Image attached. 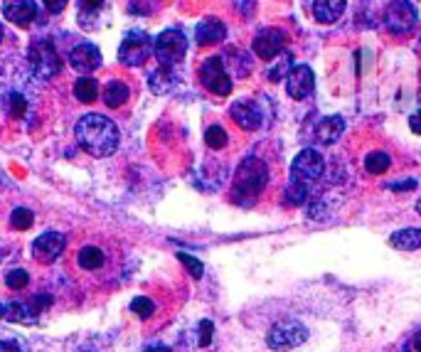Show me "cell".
Masks as SVG:
<instances>
[{"instance_id":"1","label":"cell","mask_w":421,"mask_h":352,"mask_svg":"<svg viewBox=\"0 0 421 352\" xmlns=\"http://www.w3.org/2000/svg\"><path fill=\"white\" fill-rule=\"evenodd\" d=\"M77 143L82 150H87L94 158H106L118 148V128L111 119L102 114H87L77 121Z\"/></svg>"},{"instance_id":"2","label":"cell","mask_w":421,"mask_h":352,"mask_svg":"<svg viewBox=\"0 0 421 352\" xmlns=\"http://www.w3.org/2000/svg\"><path fill=\"white\" fill-rule=\"evenodd\" d=\"M269 183V168L264 160L259 158H247L237 170V178H234V188H232V200L237 205H254L257 198L262 195V190Z\"/></svg>"},{"instance_id":"3","label":"cell","mask_w":421,"mask_h":352,"mask_svg":"<svg viewBox=\"0 0 421 352\" xmlns=\"http://www.w3.org/2000/svg\"><path fill=\"white\" fill-rule=\"evenodd\" d=\"M325 173V158L315 148H303L291 165V185L310 190Z\"/></svg>"},{"instance_id":"4","label":"cell","mask_w":421,"mask_h":352,"mask_svg":"<svg viewBox=\"0 0 421 352\" xmlns=\"http://www.w3.org/2000/svg\"><path fill=\"white\" fill-rule=\"evenodd\" d=\"M30 64H32V72L42 79H52L62 72V59L49 40H37L30 44Z\"/></svg>"},{"instance_id":"5","label":"cell","mask_w":421,"mask_h":352,"mask_svg":"<svg viewBox=\"0 0 421 352\" xmlns=\"http://www.w3.org/2000/svg\"><path fill=\"white\" fill-rule=\"evenodd\" d=\"M153 52L163 67H173L188 52V40H185V35L180 30H165V32H160L153 40Z\"/></svg>"},{"instance_id":"6","label":"cell","mask_w":421,"mask_h":352,"mask_svg":"<svg viewBox=\"0 0 421 352\" xmlns=\"http://www.w3.org/2000/svg\"><path fill=\"white\" fill-rule=\"evenodd\" d=\"M305 338H308V330L303 328V323H298V320L293 318H286V320H279V323L269 330L267 343L271 350H293L298 348L300 343H305Z\"/></svg>"},{"instance_id":"7","label":"cell","mask_w":421,"mask_h":352,"mask_svg":"<svg viewBox=\"0 0 421 352\" xmlns=\"http://www.w3.org/2000/svg\"><path fill=\"white\" fill-rule=\"evenodd\" d=\"M417 8L409 0H392L384 10V25L392 35H409L417 28Z\"/></svg>"},{"instance_id":"8","label":"cell","mask_w":421,"mask_h":352,"mask_svg":"<svg viewBox=\"0 0 421 352\" xmlns=\"http://www.w3.org/2000/svg\"><path fill=\"white\" fill-rule=\"evenodd\" d=\"M200 82L205 89L217 97H229L232 94V79H229L227 69H224L222 57H207L205 64L200 67Z\"/></svg>"},{"instance_id":"9","label":"cell","mask_w":421,"mask_h":352,"mask_svg":"<svg viewBox=\"0 0 421 352\" xmlns=\"http://www.w3.org/2000/svg\"><path fill=\"white\" fill-rule=\"evenodd\" d=\"M150 54H153V40L145 32L126 35L121 47H118V59H121L123 67H140Z\"/></svg>"},{"instance_id":"10","label":"cell","mask_w":421,"mask_h":352,"mask_svg":"<svg viewBox=\"0 0 421 352\" xmlns=\"http://www.w3.org/2000/svg\"><path fill=\"white\" fill-rule=\"evenodd\" d=\"M313 89H315L313 69L308 64H295L288 72V77H286V92H288V97L295 99V102H303V99H308L313 94Z\"/></svg>"},{"instance_id":"11","label":"cell","mask_w":421,"mask_h":352,"mask_svg":"<svg viewBox=\"0 0 421 352\" xmlns=\"http://www.w3.org/2000/svg\"><path fill=\"white\" fill-rule=\"evenodd\" d=\"M254 54L259 59H274L286 47V32L279 28H264L254 35Z\"/></svg>"},{"instance_id":"12","label":"cell","mask_w":421,"mask_h":352,"mask_svg":"<svg viewBox=\"0 0 421 352\" xmlns=\"http://www.w3.org/2000/svg\"><path fill=\"white\" fill-rule=\"evenodd\" d=\"M64 246H67L64 234L44 232L42 236H37V239H35L32 254H35V259L42 261V264H52V261H57V256H62Z\"/></svg>"},{"instance_id":"13","label":"cell","mask_w":421,"mask_h":352,"mask_svg":"<svg viewBox=\"0 0 421 352\" xmlns=\"http://www.w3.org/2000/svg\"><path fill=\"white\" fill-rule=\"evenodd\" d=\"M69 64H72L77 72L82 74H92L94 69L102 67V52H99L94 44L84 42V44H77V47L69 52Z\"/></svg>"},{"instance_id":"14","label":"cell","mask_w":421,"mask_h":352,"mask_svg":"<svg viewBox=\"0 0 421 352\" xmlns=\"http://www.w3.org/2000/svg\"><path fill=\"white\" fill-rule=\"evenodd\" d=\"M229 116H232L234 123L244 131H257V128H262V123H264L262 109H259L254 102H247V99L234 104V107L229 109Z\"/></svg>"},{"instance_id":"15","label":"cell","mask_w":421,"mask_h":352,"mask_svg":"<svg viewBox=\"0 0 421 352\" xmlns=\"http://www.w3.org/2000/svg\"><path fill=\"white\" fill-rule=\"evenodd\" d=\"M3 15L10 23L20 25V28H28L35 20V15H37V5H35V0H5Z\"/></svg>"},{"instance_id":"16","label":"cell","mask_w":421,"mask_h":352,"mask_svg":"<svg viewBox=\"0 0 421 352\" xmlns=\"http://www.w3.org/2000/svg\"><path fill=\"white\" fill-rule=\"evenodd\" d=\"M227 37V28H224V23L219 18H205L202 23L195 28V40H197V44H217L222 42V40Z\"/></svg>"},{"instance_id":"17","label":"cell","mask_w":421,"mask_h":352,"mask_svg":"<svg viewBox=\"0 0 421 352\" xmlns=\"http://www.w3.org/2000/svg\"><path fill=\"white\" fill-rule=\"evenodd\" d=\"M345 5L348 0H313V18L318 23L330 25L345 13Z\"/></svg>"},{"instance_id":"18","label":"cell","mask_w":421,"mask_h":352,"mask_svg":"<svg viewBox=\"0 0 421 352\" xmlns=\"http://www.w3.org/2000/svg\"><path fill=\"white\" fill-rule=\"evenodd\" d=\"M343 131H345V121L343 119H340V116H328V119H323L318 123V128H315V138H318L323 145H333L335 140L343 135Z\"/></svg>"},{"instance_id":"19","label":"cell","mask_w":421,"mask_h":352,"mask_svg":"<svg viewBox=\"0 0 421 352\" xmlns=\"http://www.w3.org/2000/svg\"><path fill=\"white\" fill-rule=\"evenodd\" d=\"M389 244L399 251H417L421 249V229L419 227H407V229H399L389 236Z\"/></svg>"},{"instance_id":"20","label":"cell","mask_w":421,"mask_h":352,"mask_svg":"<svg viewBox=\"0 0 421 352\" xmlns=\"http://www.w3.org/2000/svg\"><path fill=\"white\" fill-rule=\"evenodd\" d=\"M37 308L32 305H25V303H10L5 308V318L13 320V323H23V325H35L37 323Z\"/></svg>"},{"instance_id":"21","label":"cell","mask_w":421,"mask_h":352,"mask_svg":"<svg viewBox=\"0 0 421 352\" xmlns=\"http://www.w3.org/2000/svg\"><path fill=\"white\" fill-rule=\"evenodd\" d=\"M128 97H131V89H128L123 82H111L106 89H104V102H106V107H111V109L123 107V104L128 102Z\"/></svg>"},{"instance_id":"22","label":"cell","mask_w":421,"mask_h":352,"mask_svg":"<svg viewBox=\"0 0 421 352\" xmlns=\"http://www.w3.org/2000/svg\"><path fill=\"white\" fill-rule=\"evenodd\" d=\"M175 72L170 67H163L160 64V69L158 72H153L150 74V89H153L155 94H165V92H170V89L175 87Z\"/></svg>"},{"instance_id":"23","label":"cell","mask_w":421,"mask_h":352,"mask_svg":"<svg viewBox=\"0 0 421 352\" xmlns=\"http://www.w3.org/2000/svg\"><path fill=\"white\" fill-rule=\"evenodd\" d=\"M77 261H79V266H82V269L97 271V269H102V266H104V251L99 249V246H84V249L79 251Z\"/></svg>"},{"instance_id":"24","label":"cell","mask_w":421,"mask_h":352,"mask_svg":"<svg viewBox=\"0 0 421 352\" xmlns=\"http://www.w3.org/2000/svg\"><path fill=\"white\" fill-rule=\"evenodd\" d=\"M389 165H392V158H389L384 150H372V153L365 158V170H367L370 175H382L389 170Z\"/></svg>"},{"instance_id":"25","label":"cell","mask_w":421,"mask_h":352,"mask_svg":"<svg viewBox=\"0 0 421 352\" xmlns=\"http://www.w3.org/2000/svg\"><path fill=\"white\" fill-rule=\"evenodd\" d=\"M74 97H77L82 104H92V102H97V97H99V87H97V82H94L92 77L77 79V84H74Z\"/></svg>"},{"instance_id":"26","label":"cell","mask_w":421,"mask_h":352,"mask_svg":"<svg viewBox=\"0 0 421 352\" xmlns=\"http://www.w3.org/2000/svg\"><path fill=\"white\" fill-rule=\"evenodd\" d=\"M227 138L229 135L222 126H209V128L205 131V143H207L212 150H222L224 145H227Z\"/></svg>"},{"instance_id":"27","label":"cell","mask_w":421,"mask_h":352,"mask_svg":"<svg viewBox=\"0 0 421 352\" xmlns=\"http://www.w3.org/2000/svg\"><path fill=\"white\" fill-rule=\"evenodd\" d=\"M10 224H13V229L25 232V229L32 227V212H30L28 207H18L13 214H10Z\"/></svg>"},{"instance_id":"28","label":"cell","mask_w":421,"mask_h":352,"mask_svg":"<svg viewBox=\"0 0 421 352\" xmlns=\"http://www.w3.org/2000/svg\"><path fill=\"white\" fill-rule=\"evenodd\" d=\"M178 259H180V264H183L185 269L190 271V276H193V279H202V274H205V266H202V261H200V259H195L193 254H185V251H180V254H178Z\"/></svg>"},{"instance_id":"29","label":"cell","mask_w":421,"mask_h":352,"mask_svg":"<svg viewBox=\"0 0 421 352\" xmlns=\"http://www.w3.org/2000/svg\"><path fill=\"white\" fill-rule=\"evenodd\" d=\"M5 284H8V289L20 291L30 284V274L25 269H13V271H8V276H5Z\"/></svg>"},{"instance_id":"30","label":"cell","mask_w":421,"mask_h":352,"mask_svg":"<svg viewBox=\"0 0 421 352\" xmlns=\"http://www.w3.org/2000/svg\"><path fill=\"white\" fill-rule=\"evenodd\" d=\"M131 310L138 315V318H143V320H148L150 315L155 313V303L150 298H145V296H138V298H133V303H131Z\"/></svg>"},{"instance_id":"31","label":"cell","mask_w":421,"mask_h":352,"mask_svg":"<svg viewBox=\"0 0 421 352\" xmlns=\"http://www.w3.org/2000/svg\"><path fill=\"white\" fill-rule=\"evenodd\" d=\"M291 69H293V67H291V54H283V57L276 62V67L269 69V82H274V84L281 82L283 77H288Z\"/></svg>"},{"instance_id":"32","label":"cell","mask_w":421,"mask_h":352,"mask_svg":"<svg viewBox=\"0 0 421 352\" xmlns=\"http://www.w3.org/2000/svg\"><path fill=\"white\" fill-rule=\"evenodd\" d=\"M5 109H8V116L20 119L25 114V109H28V102H25L20 94H10V97L5 99Z\"/></svg>"},{"instance_id":"33","label":"cell","mask_w":421,"mask_h":352,"mask_svg":"<svg viewBox=\"0 0 421 352\" xmlns=\"http://www.w3.org/2000/svg\"><path fill=\"white\" fill-rule=\"evenodd\" d=\"M212 333H214V325L209 323V320H202L200 323V348H207L209 343H212Z\"/></svg>"},{"instance_id":"34","label":"cell","mask_w":421,"mask_h":352,"mask_svg":"<svg viewBox=\"0 0 421 352\" xmlns=\"http://www.w3.org/2000/svg\"><path fill=\"white\" fill-rule=\"evenodd\" d=\"M42 3H44V8H47L52 15L62 13V10L67 8V0H42Z\"/></svg>"},{"instance_id":"35","label":"cell","mask_w":421,"mask_h":352,"mask_svg":"<svg viewBox=\"0 0 421 352\" xmlns=\"http://www.w3.org/2000/svg\"><path fill=\"white\" fill-rule=\"evenodd\" d=\"M102 5H104V0H79V8H82V10H92V13H97Z\"/></svg>"},{"instance_id":"36","label":"cell","mask_w":421,"mask_h":352,"mask_svg":"<svg viewBox=\"0 0 421 352\" xmlns=\"http://www.w3.org/2000/svg\"><path fill=\"white\" fill-rule=\"evenodd\" d=\"M409 128H412L414 133H419V135H421V111H417L412 119H409Z\"/></svg>"},{"instance_id":"37","label":"cell","mask_w":421,"mask_h":352,"mask_svg":"<svg viewBox=\"0 0 421 352\" xmlns=\"http://www.w3.org/2000/svg\"><path fill=\"white\" fill-rule=\"evenodd\" d=\"M49 303H52V298H49L47 293L39 296V298H35V308H37V313H39V310H42V308H47Z\"/></svg>"},{"instance_id":"38","label":"cell","mask_w":421,"mask_h":352,"mask_svg":"<svg viewBox=\"0 0 421 352\" xmlns=\"http://www.w3.org/2000/svg\"><path fill=\"white\" fill-rule=\"evenodd\" d=\"M0 352H23L15 343H8V340H0Z\"/></svg>"},{"instance_id":"39","label":"cell","mask_w":421,"mask_h":352,"mask_svg":"<svg viewBox=\"0 0 421 352\" xmlns=\"http://www.w3.org/2000/svg\"><path fill=\"white\" fill-rule=\"evenodd\" d=\"M417 188V180H407V183H394L392 190H414Z\"/></svg>"},{"instance_id":"40","label":"cell","mask_w":421,"mask_h":352,"mask_svg":"<svg viewBox=\"0 0 421 352\" xmlns=\"http://www.w3.org/2000/svg\"><path fill=\"white\" fill-rule=\"evenodd\" d=\"M143 352H170L165 345H150V348H145Z\"/></svg>"},{"instance_id":"41","label":"cell","mask_w":421,"mask_h":352,"mask_svg":"<svg viewBox=\"0 0 421 352\" xmlns=\"http://www.w3.org/2000/svg\"><path fill=\"white\" fill-rule=\"evenodd\" d=\"M414 350L421 352V333H417V338H414Z\"/></svg>"},{"instance_id":"42","label":"cell","mask_w":421,"mask_h":352,"mask_svg":"<svg viewBox=\"0 0 421 352\" xmlns=\"http://www.w3.org/2000/svg\"><path fill=\"white\" fill-rule=\"evenodd\" d=\"M3 315H5V308H3V305H0V318H3Z\"/></svg>"},{"instance_id":"43","label":"cell","mask_w":421,"mask_h":352,"mask_svg":"<svg viewBox=\"0 0 421 352\" xmlns=\"http://www.w3.org/2000/svg\"><path fill=\"white\" fill-rule=\"evenodd\" d=\"M0 42H3V25H0Z\"/></svg>"},{"instance_id":"44","label":"cell","mask_w":421,"mask_h":352,"mask_svg":"<svg viewBox=\"0 0 421 352\" xmlns=\"http://www.w3.org/2000/svg\"><path fill=\"white\" fill-rule=\"evenodd\" d=\"M417 212H421V200H419V202H417Z\"/></svg>"},{"instance_id":"45","label":"cell","mask_w":421,"mask_h":352,"mask_svg":"<svg viewBox=\"0 0 421 352\" xmlns=\"http://www.w3.org/2000/svg\"><path fill=\"white\" fill-rule=\"evenodd\" d=\"M407 352H409V350H407Z\"/></svg>"}]
</instances>
